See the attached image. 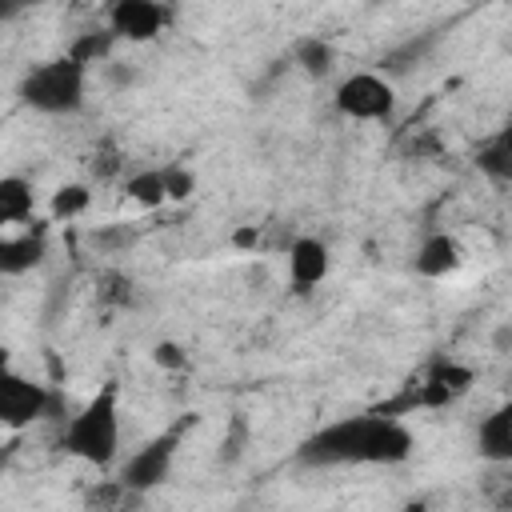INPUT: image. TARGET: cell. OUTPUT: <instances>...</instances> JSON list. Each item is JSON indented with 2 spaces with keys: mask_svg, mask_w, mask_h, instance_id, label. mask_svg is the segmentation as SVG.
<instances>
[{
  "mask_svg": "<svg viewBox=\"0 0 512 512\" xmlns=\"http://www.w3.org/2000/svg\"><path fill=\"white\" fill-rule=\"evenodd\" d=\"M336 112L348 120H392L396 112V88L384 72H352L336 84L332 96Z\"/></svg>",
  "mask_w": 512,
  "mask_h": 512,
  "instance_id": "8992f818",
  "label": "cell"
},
{
  "mask_svg": "<svg viewBox=\"0 0 512 512\" xmlns=\"http://www.w3.org/2000/svg\"><path fill=\"white\" fill-rule=\"evenodd\" d=\"M112 48H116V32H112V28H92V32H80V36L72 40L68 56H76V60L88 68V64H96V60H108Z\"/></svg>",
  "mask_w": 512,
  "mask_h": 512,
  "instance_id": "2e32d148",
  "label": "cell"
},
{
  "mask_svg": "<svg viewBox=\"0 0 512 512\" xmlns=\"http://www.w3.org/2000/svg\"><path fill=\"white\" fill-rule=\"evenodd\" d=\"M416 440L408 424H400L392 412H368V416H344L336 424H324L296 448V464L304 468H352V464H404L412 456Z\"/></svg>",
  "mask_w": 512,
  "mask_h": 512,
  "instance_id": "6da1fadb",
  "label": "cell"
},
{
  "mask_svg": "<svg viewBox=\"0 0 512 512\" xmlns=\"http://www.w3.org/2000/svg\"><path fill=\"white\" fill-rule=\"evenodd\" d=\"M460 264H464V248H460V240L448 236V232L428 236V240L416 248V256H412V272L424 276V280H444V276H452Z\"/></svg>",
  "mask_w": 512,
  "mask_h": 512,
  "instance_id": "30bf717a",
  "label": "cell"
},
{
  "mask_svg": "<svg viewBox=\"0 0 512 512\" xmlns=\"http://www.w3.org/2000/svg\"><path fill=\"white\" fill-rule=\"evenodd\" d=\"M60 448L72 460H84L92 468H108L120 452V388L116 380H108L104 388H96L88 396V404L68 416V424L60 428Z\"/></svg>",
  "mask_w": 512,
  "mask_h": 512,
  "instance_id": "7a4b0ae2",
  "label": "cell"
},
{
  "mask_svg": "<svg viewBox=\"0 0 512 512\" xmlns=\"http://www.w3.org/2000/svg\"><path fill=\"white\" fill-rule=\"evenodd\" d=\"M36 208V188L24 176H0V224H24L32 220Z\"/></svg>",
  "mask_w": 512,
  "mask_h": 512,
  "instance_id": "4fadbf2b",
  "label": "cell"
},
{
  "mask_svg": "<svg viewBox=\"0 0 512 512\" xmlns=\"http://www.w3.org/2000/svg\"><path fill=\"white\" fill-rule=\"evenodd\" d=\"M88 204H92L88 184H60V188L52 192V200H48V212H52L56 220H72V216L88 212Z\"/></svg>",
  "mask_w": 512,
  "mask_h": 512,
  "instance_id": "ac0fdd59",
  "label": "cell"
},
{
  "mask_svg": "<svg viewBox=\"0 0 512 512\" xmlns=\"http://www.w3.org/2000/svg\"><path fill=\"white\" fill-rule=\"evenodd\" d=\"M84 88H88V68L76 56H56L36 64L24 80H20V100L32 112L44 116H72L84 108Z\"/></svg>",
  "mask_w": 512,
  "mask_h": 512,
  "instance_id": "3957f363",
  "label": "cell"
},
{
  "mask_svg": "<svg viewBox=\"0 0 512 512\" xmlns=\"http://www.w3.org/2000/svg\"><path fill=\"white\" fill-rule=\"evenodd\" d=\"M44 256H48L44 228H24L20 236H4L0 240V272L4 276H24L36 264H44Z\"/></svg>",
  "mask_w": 512,
  "mask_h": 512,
  "instance_id": "8fae6325",
  "label": "cell"
},
{
  "mask_svg": "<svg viewBox=\"0 0 512 512\" xmlns=\"http://www.w3.org/2000/svg\"><path fill=\"white\" fill-rule=\"evenodd\" d=\"M476 452L488 464H512V404L492 408L476 428Z\"/></svg>",
  "mask_w": 512,
  "mask_h": 512,
  "instance_id": "7c38bea8",
  "label": "cell"
},
{
  "mask_svg": "<svg viewBox=\"0 0 512 512\" xmlns=\"http://www.w3.org/2000/svg\"><path fill=\"white\" fill-rule=\"evenodd\" d=\"M496 140H500V144H508V148H512V124H508V128H504V132H500V136H496Z\"/></svg>",
  "mask_w": 512,
  "mask_h": 512,
  "instance_id": "603a6c76",
  "label": "cell"
},
{
  "mask_svg": "<svg viewBox=\"0 0 512 512\" xmlns=\"http://www.w3.org/2000/svg\"><path fill=\"white\" fill-rule=\"evenodd\" d=\"M432 44H436V32H424L420 40L412 36V40H404L400 48H392V52L380 60V68H384L388 76H400V72H408L412 64H420V60L428 56V48H432Z\"/></svg>",
  "mask_w": 512,
  "mask_h": 512,
  "instance_id": "e0dca14e",
  "label": "cell"
},
{
  "mask_svg": "<svg viewBox=\"0 0 512 512\" xmlns=\"http://www.w3.org/2000/svg\"><path fill=\"white\" fill-rule=\"evenodd\" d=\"M472 388V368L456 364V360H436L416 392V404H428V408H444L452 400H460L464 392Z\"/></svg>",
  "mask_w": 512,
  "mask_h": 512,
  "instance_id": "9c48e42d",
  "label": "cell"
},
{
  "mask_svg": "<svg viewBox=\"0 0 512 512\" xmlns=\"http://www.w3.org/2000/svg\"><path fill=\"white\" fill-rule=\"evenodd\" d=\"M56 408V392L16 368H4L0 372V424L8 432H20L44 416H52Z\"/></svg>",
  "mask_w": 512,
  "mask_h": 512,
  "instance_id": "5b68a950",
  "label": "cell"
},
{
  "mask_svg": "<svg viewBox=\"0 0 512 512\" xmlns=\"http://www.w3.org/2000/svg\"><path fill=\"white\" fill-rule=\"evenodd\" d=\"M36 4H44V0H0V12H4V20H12L16 12H24V8H36Z\"/></svg>",
  "mask_w": 512,
  "mask_h": 512,
  "instance_id": "7402d4cb",
  "label": "cell"
},
{
  "mask_svg": "<svg viewBox=\"0 0 512 512\" xmlns=\"http://www.w3.org/2000/svg\"><path fill=\"white\" fill-rule=\"evenodd\" d=\"M128 200L140 204V208H160L168 200V176L164 168H144V172H132L128 184H124Z\"/></svg>",
  "mask_w": 512,
  "mask_h": 512,
  "instance_id": "9a60e30c",
  "label": "cell"
},
{
  "mask_svg": "<svg viewBox=\"0 0 512 512\" xmlns=\"http://www.w3.org/2000/svg\"><path fill=\"white\" fill-rule=\"evenodd\" d=\"M292 64H296L304 76L324 80V76L332 72V64H336V52H332L328 40H320V36H304V40H296V48H292Z\"/></svg>",
  "mask_w": 512,
  "mask_h": 512,
  "instance_id": "5bb4252c",
  "label": "cell"
},
{
  "mask_svg": "<svg viewBox=\"0 0 512 512\" xmlns=\"http://www.w3.org/2000/svg\"><path fill=\"white\" fill-rule=\"evenodd\" d=\"M164 176H168V200H188V196H192V188H196V176H192L188 168H180V164H168V168H164Z\"/></svg>",
  "mask_w": 512,
  "mask_h": 512,
  "instance_id": "ffe728a7",
  "label": "cell"
},
{
  "mask_svg": "<svg viewBox=\"0 0 512 512\" xmlns=\"http://www.w3.org/2000/svg\"><path fill=\"white\" fill-rule=\"evenodd\" d=\"M168 16L156 0H112L108 8V28L116 32V40H128V44H148L164 32Z\"/></svg>",
  "mask_w": 512,
  "mask_h": 512,
  "instance_id": "52a82bcc",
  "label": "cell"
},
{
  "mask_svg": "<svg viewBox=\"0 0 512 512\" xmlns=\"http://www.w3.org/2000/svg\"><path fill=\"white\" fill-rule=\"evenodd\" d=\"M476 164H480V172H484L488 180H496V184H512V148H508V144L492 140V144L476 156Z\"/></svg>",
  "mask_w": 512,
  "mask_h": 512,
  "instance_id": "d6986e66",
  "label": "cell"
},
{
  "mask_svg": "<svg viewBox=\"0 0 512 512\" xmlns=\"http://www.w3.org/2000/svg\"><path fill=\"white\" fill-rule=\"evenodd\" d=\"M328 268H332V252H328L324 240L300 236V240L288 244V280H292V288H300V292L316 288L328 276Z\"/></svg>",
  "mask_w": 512,
  "mask_h": 512,
  "instance_id": "ba28073f",
  "label": "cell"
},
{
  "mask_svg": "<svg viewBox=\"0 0 512 512\" xmlns=\"http://www.w3.org/2000/svg\"><path fill=\"white\" fill-rule=\"evenodd\" d=\"M152 360H156V364H164V368H184V352H180L176 344H168V340L152 348Z\"/></svg>",
  "mask_w": 512,
  "mask_h": 512,
  "instance_id": "44dd1931",
  "label": "cell"
},
{
  "mask_svg": "<svg viewBox=\"0 0 512 512\" xmlns=\"http://www.w3.org/2000/svg\"><path fill=\"white\" fill-rule=\"evenodd\" d=\"M196 424V416H184L180 424L164 428L160 436H152L144 448H136L128 456V464L120 468V488L124 492H136V496H148L156 492L168 476H172V464H176V452H180V440L184 432Z\"/></svg>",
  "mask_w": 512,
  "mask_h": 512,
  "instance_id": "277c9868",
  "label": "cell"
}]
</instances>
